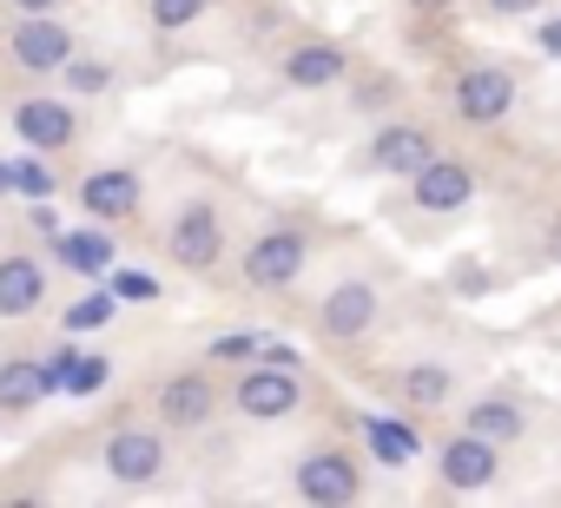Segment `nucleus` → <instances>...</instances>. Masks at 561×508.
Wrapping results in <instances>:
<instances>
[{
    "mask_svg": "<svg viewBox=\"0 0 561 508\" xmlns=\"http://www.w3.org/2000/svg\"><path fill=\"white\" fill-rule=\"evenodd\" d=\"M54 185H60V178H54L47 152H34V146H27V152L14 159V192H21V198H54Z\"/></svg>",
    "mask_w": 561,
    "mask_h": 508,
    "instance_id": "27",
    "label": "nucleus"
},
{
    "mask_svg": "<svg viewBox=\"0 0 561 508\" xmlns=\"http://www.w3.org/2000/svg\"><path fill=\"white\" fill-rule=\"evenodd\" d=\"M100 475L113 482V488H126V495H146V488H159L165 475H172V429L152 416V423H119V429H106V442H100Z\"/></svg>",
    "mask_w": 561,
    "mask_h": 508,
    "instance_id": "2",
    "label": "nucleus"
},
{
    "mask_svg": "<svg viewBox=\"0 0 561 508\" xmlns=\"http://www.w3.org/2000/svg\"><path fill=\"white\" fill-rule=\"evenodd\" d=\"M416 14H443V8H456V0H410Z\"/></svg>",
    "mask_w": 561,
    "mask_h": 508,
    "instance_id": "34",
    "label": "nucleus"
},
{
    "mask_svg": "<svg viewBox=\"0 0 561 508\" xmlns=\"http://www.w3.org/2000/svg\"><path fill=\"white\" fill-rule=\"evenodd\" d=\"M73 205L80 218H100V224H133L146 211V172L126 165V159H106L93 172L73 178Z\"/></svg>",
    "mask_w": 561,
    "mask_h": 508,
    "instance_id": "9",
    "label": "nucleus"
},
{
    "mask_svg": "<svg viewBox=\"0 0 561 508\" xmlns=\"http://www.w3.org/2000/svg\"><path fill=\"white\" fill-rule=\"evenodd\" d=\"M377 318H383V291H377L370 278H337V285L318 298L311 331H318L324 344H364V337L377 331Z\"/></svg>",
    "mask_w": 561,
    "mask_h": 508,
    "instance_id": "11",
    "label": "nucleus"
},
{
    "mask_svg": "<svg viewBox=\"0 0 561 508\" xmlns=\"http://www.w3.org/2000/svg\"><path fill=\"white\" fill-rule=\"evenodd\" d=\"M54 390H60L54 357H41V350H8L0 357V409L8 416H34L41 396H54Z\"/></svg>",
    "mask_w": 561,
    "mask_h": 508,
    "instance_id": "17",
    "label": "nucleus"
},
{
    "mask_svg": "<svg viewBox=\"0 0 561 508\" xmlns=\"http://www.w3.org/2000/svg\"><path fill=\"white\" fill-rule=\"evenodd\" d=\"M231 409H238L244 423H291V416L305 409V377H298V363H271V357L244 363L238 383H231Z\"/></svg>",
    "mask_w": 561,
    "mask_h": 508,
    "instance_id": "7",
    "label": "nucleus"
},
{
    "mask_svg": "<svg viewBox=\"0 0 561 508\" xmlns=\"http://www.w3.org/2000/svg\"><path fill=\"white\" fill-rule=\"evenodd\" d=\"M152 416H159L172 436H198V429H211V416H218V377H211V363L165 370L159 390H152Z\"/></svg>",
    "mask_w": 561,
    "mask_h": 508,
    "instance_id": "10",
    "label": "nucleus"
},
{
    "mask_svg": "<svg viewBox=\"0 0 561 508\" xmlns=\"http://www.w3.org/2000/svg\"><path fill=\"white\" fill-rule=\"evenodd\" d=\"M311 272V231L305 224H264L244 251H238V285L271 298V291H291Z\"/></svg>",
    "mask_w": 561,
    "mask_h": 508,
    "instance_id": "4",
    "label": "nucleus"
},
{
    "mask_svg": "<svg viewBox=\"0 0 561 508\" xmlns=\"http://www.w3.org/2000/svg\"><path fill=\"white\" fill-rule=\"evenodd\" d=\"M47 251H54V265H60L67 278H87V285L113 278V265H119V238H113V224H100V218L54 231V244H47Z\"/></svg>",
    "mask_w": 561,
    "mask_h": 508,
    "instance_id": "14",
    "label": "nucleus"
},
{
    "mask_svg": "<svg viewBox=\"0 0 561 508\" xmlns=\"http://www.w3.org/2000/svg\"><path fill=\"white\" fill-rule=\"evenodd\" d=\"M535 54L541 60H561V14L554 21H535Z\"/></svg>",
    "mask_w": 561,
    "mask_h": 508,
    "instance_id": "30",
    "label": "nucleus"
},
{
    "mask_svg": "<svg viewBox=\"0 0 561 508\" xmlns=\"http://www.w3.org/2000/svg\"><path fill=\"white\" fill-rule=\"evenodd\" d=\"M436 152H443V146H436L430 126H416V119H390V126H377V132L364 139V172H377V178H416Z\"/></svg>",
    "mask_w": 561,
    "mask_h": 508,
    "instance_id": "12",
    "label": "nucleus"
},
{
    "mask_svg": "<svg viewBox=\"0 0 561 508\" xmlns=\"http://www.w3.org/2000/svg\"><path fill=\"white\" fill-rule=\"evenodd\" d=\"M357 429H364V442H370V455H377V469H410L416 455H423V436L410 429V423H397V416H357Z\"/></svg>",
    "mask_w": 561,
    "mask_h": 508,
    "instance_id": "20",
    "label": "nucleus"
},
{
    "mask_svg": "<svg viewBox=\"0 0 561 508\" xmlns=\"http://www.w3.org/2000/svg\"><path fill=\"white\" fill-rule=\"evenodd\" d=\"M357 113H377V106H390V80H370V86H357V100H351Z\"/></svg>",
    "mask_w": 561,
    "mask_h": 508,
    "instance_id": "31",
    "label": "nucleus"
},
{
    "mask_svg": "<svg viewBox=\"0 0 561 508\" xmlns=\"http://www.w3.org/2000/svg\"><path fill=\"white\" fill-rule=\"evenodd\" d=\"M541 258H548V265H561V218H554V224H548V238H541Z\"/></svg>",
    "mask_w": 561,
    "mask_h": 508,
    "instance_id": "33",
    "label": "nucleus"
},
{
    "mask_svg": "<svg viewBox=\"0 0 561 508\" xmlns=\"http://www.w3.org/2000/svg\"><path fill=\"white\" fill-rule=\"evenodd\" d=\"M211 14V0H146V27L152 34H192Z\"/></svg>",
    "mask_w": 561,
    "mask_h": 508,
    "instance_id": "25",
    "label": "nucleus"
},
{
    "mask_svg": "<svg viewBox=\"0 0 561 508\" xmlns=\"http://www.w3.org/2000/svg\"><path fill=\"white\" fill-rule=\"evenodd\" d=\"M436 475H443V488H456V495H482V488H495V475H502V442H489V436H476V429H456V436L436 449Z\"/></svg>",
    "mask_w": 561,
    "mask_h": 508,
    "instance_id": "13",
    "label": "nucleus"
},
{
    "mask_svg": "<svg viewBox=\"0 0 561 508\" xmlns=\"http://www.w3.org/2000/svg\"><path fill=\"white\" fill-rule=\"evenodd\" d=\"M54 370H60V390L67 396H100L113 383V357L106 350H60Z\"/></svg>",
    "mask_w": 561,
    "mask_h": 508,
    "instance_id": "22",
    "label": "nucleus"
},
{
    "mask_svg": "<svg viewBox=\"0 0 561 508\" xmlns=\"http://www.w3.org/2000/svg\"><path fill=\"white\" fill-rule=\"evenodd\" d=\"M80 54V34L60 21V14H14L8 34H0V60H8L27 86L41 80H60V67Z\"/></svg>",
    "mask_w": 561,
    "mask_h": 508,
    "instance_id": "3",
    "label": "nucleus"
},
{
    "mask_svg": "<svg viewBox=\"0 0 561 508\" xmlns=\"http://www.w3.org/2000/svg\"><path fill=\"white\" fill-rule=\"evenodd\" d=\"M277 80H285L291 93H331V86H344L351 80V47H337V41H291L285 54H277Z\"/></svg>",
    "mask_w": 561,
    "mask_h": 508,
    "instance_id": "15",
    "label": "nucleus"
},
{
    "mask_svg": "<svg viewBox=\"0 0 561 508\" xmlns=\"http://www.w3.org/2000/svg\"><path fill=\"white\" fill-rule=\"evenodd\" d=\"M482 8H489L495 21H535V14H541V0H482Z\"/></svg>",
    "mask_w": 561,
    "mask_h": 508,
    "instance_id": "29",
    "label": "nucleus"
},
{
    "mask_svg": "<svg viewBox=\"0 0 561 508\" xmlns=\"http://www.w3.org/2000/svg\"><path fill=\"white\" fill-rule=\"evenodd\" d=\"M159 251H165L172 272L211 278V272L231 258V224H225L218 192H179L172 211H165V224H159Z\"/></svg>",
    "mask_w": 561,
    "mask_h": 508,
    "instance_id": "1",
    "label": "nucleus"
},
{
    "mask_svg": "<svg viewBox=\"0 0 561 508\" xmlns=\"http://www.w3.org/2000/svg\"><path fill=\"white\" fill-rule=\"evenodd\" d=\"M113 86H119V67H113V54L80 41V54L60 67V93H73V100H106Z\"/></svg>",
    "mask_w": 561,
    "mask_h": 508,
    "instance_id": "21",
    "label": "nucleus"
},
{
    "mask_svg": "<svg viewBox=\"0 0 561 508\" xmlns=\"http://www.w3.org/2000/svg\"><path fill=\"white\" fill-rule=\"evenodd\" d=\"M113 318H119V291H113V285H87V291L60 311V331H67V337H87V331H106Z\"/></svg>",
    "mask_w": 561,
    "mask_h": 508,
    "instance_id": "24",
    "label": "nucleus"
},
{
    "mask_svg": "<svg viewBox=\"0 0 561 508\" xmlns=\"http://www.w3.org/2000/svg\"><path fill=\"white\" fill-rule=\"evenodd\" d=\"M469 198H476V172H469L462 159H449V152H436V159L410 178V205H416V211H436V218H443V211H462Z\"/></svg>",
    "mask_w": 561,
    "mask_h": 508,
    "instance_id": "18",
    "label": "nucleus"
},
{
    "mask_svg": "<svg viewBox=\"0 0 561 508\" xmlns=\"http://www.w3.org/2000/svg\"><path fill=\"white\" fill-rule=\"evenodd\" d=\"M449 106H456L462 126H502L508 106H515V73L508 67H469V73H456Z\"/></svg>",
    "mask_w": 561,
    "mask_h": 508,
    "instance_id": "16",
    "label": "nucleus"
},
{
    "mask_svg": "<svg viewBox=\"0 0 561 508\" xmlns=\"http://www.w3.org/2000/svg\"><path fill=\"white\" fill-rule=\"evenodd\" d=\"M390 383H397V403H403V409H416V416H423V409H443V403L456 396V370H449V363H436V357L403 363Z\"/></svg>",
    "mask_w": 561,
    "mask_h": 508,
    "instance_id": "19",
    "label": "nucleus"
},
{
    "mask_svg": "<svg viewBox=\"0 0 561 508\" xmlns=\"http://www.w3.org/2000/svg\"><path fill=\"white\" fill-rule=\"evenodd\" d=\"M113 291H119V304H152V298H159V278H152V272H119V265H113Z\"/></svg>",
    "mask_w": 561,
    "mask_h": 508,
    "instance_id": "28",
    "label": "nucleus"
},
{
    "mask_svg": "<svg viewBox=\"0 0 561 508\" xmlns=\"http://www.w3.org/2000/svg\"><path fill=\"white\" fill-rule=\"evenodd\" d=\"M462 429H476V436H489V442H502V449H508V442L528 429V416H522L508 396H476V403L462 409Z\"/></svg>",
    "mask_w": 561,
    "mask_h": 508,
    "instance_id": "23",
    "label": "nucleus"
},
{
    "mask_svg": "<svg viewBox=\"0 0 561 508\" xmlns=\"http://www.w3.org/2000/svg\"><path fill=\"white\" fill-rule=\"evenodd\" d=\"M67 0H8V14H60Z\"/></svg>",
    "mask_w": 561,
    "mask_h": 508,
    "instance_id": "32",
    "label": "nucleus"
},
{
    "mask_svg": "<svg viewBox=\"0 0 561 508\" xmlns=\"http://www.w3.org/2000/svg\"><path fill=\"white\" fill-rule=\"evenodd\" d=\"M264 344H271L264 331H225V337H211V344H205V363H238V370H244V363H257V357H264Z\"/></svg>",
    "mask_w": 561,
    "mask_h": 508,
    "instance_id": "26",
    "label": "nucleus"
},
{
    "mask_svg": "<svg viewBox=\"0 0 561 508\" xmlns=\"http://www.w3.org/2000/svg\"><path fill=\"white\" fill-rule=\"evenodd\" d=\"M291 495L311 501V508H351L364 495V462L337 442H318L291 462Z\"/></svg>",
    "mask_w": 561,
    "mask_h": 508,
    "instance_id": "8",
    "label": "nucleus"
},
{
    "mask_svg": "<svg viewBox=\"0 0 561 508\" xmlns=\"http://www.w3.org/2000/svg\"><path fill=\"white\" fill-rule=\"evenodd\" d=\"M0 192H14V165L8 159H0Z\"/></svg>",
    "mask_w": 561,
    "mask_h": 508,
    "instance_id": "35",
    "label": "nucleus"
},
{
    "mask_svg": "<svg viewBox=\"0 0 561 508\" xmlns=\"http://www.w3.org/2000/svg\"><path fill=\"white\" fill-rule=\"evenodd\" d=\"M54 251L41 244H0V324H27L54 304Z\"/></svg>",
    "mask_w": 561,
    "mask_h": 508,
    "instance_id": "5",
    "label": "nucleus"
},
{
    "mask_svg": "<svg viewBox=\"0 0 561 508\" xmlns=\"http://www.w3.org/2000/svg\"><path fill=\"white\" fill-rule=\"evenodd\" d=\"M8 126H14V139H21V146H34V152H47V159L73 152V146H80V132H87L80 100H73V93H41V86H27V93L8 106Z\"/></svg>",
    "mask_w": 561,
    "mask_h": 508,
    "instance_id": "6",
    "label": "nucleus"
},
{
    "mask_svg": "<svg viewBox=\"0 0 561 508\" xmlns=\"http://www.w3.org/2000/svg\"><path fill=\"white\" fill-rule=\"evenodd\" d=\"M8 423H14V416H8V409H0V429H8Z\"/></svg>",
    "mask_w": 561,
    "mask_h": 508,
    "instance_id": "36",
    "label": "nucleus"
}]
</instances>
